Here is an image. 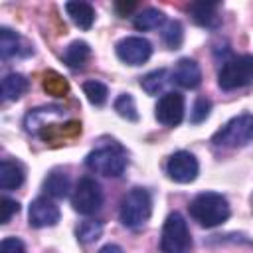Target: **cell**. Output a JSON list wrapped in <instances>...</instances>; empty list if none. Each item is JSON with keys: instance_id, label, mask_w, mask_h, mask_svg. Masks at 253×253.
I'll use <instances>...</instances> for the list:
<instances>
[{"instance_id": "cell-24", "label": "cell", "mask_w": 253, "mask_h": 253, "mask_svg": "<svg viewBox=\"0 0 253 253\" xmlns=\"http://www.w3.org/2000/svg\"><path fill=\"white\" fill-rule=\"evenodd\" d=\"M42 85H43V91H45V93H49V95H53V97H63V95L69 91L67 81H65L61 75H57L55 71L45 73V75H43Z\"/></svg>"}, {"instance_id": "cell-9", "label": "cell", "mask_w": 253, "mask_h": 253, "mask_svg": "<svg viewBox=\"0 0 253 253\" xmlns=\"http://www.w3.org/2000/svg\"><path fill=\"white\" fill-rule=\"evenodd\" d=\"M117 55L128 65H142L152 55V43L146 38L130 36L117 43Z\"/></svg>"}, {"instance_id": "cell-7", "label": "cell", "mask_w": 253, "mask_h": 253, "mask_svg": "<svg viewBox=\"0 0 253 253\" xmlns=\"http://www.w3.org/2000/svg\"><path fill=\"white\" fill-rule=\"evenodd\" d=\"M103 204V192H101V186L85 176L77 182L75 190H73V196H71V206L75 211H79L81 215H91L95 213Z\"/></svg>"}, {"instance_id": "cell-14", "label": "cell", "mask_w": 253, "mask_h": 253, "mask_svg": "<svg viewBox=\"0 0 253 253\" xmlns=\"http://www.w3.org/2000/svg\"><path fill=\"white\" fill-rule=\"evenodd\" d=\"M65 10L73 20V24L81 30H89L95 22V10L89 2H67Z\"/></svg>"}, {"instance_id": "cell-25", "label": "cell", "mask_w": 253, "mask_h": 253, "mask_svg": "<svg viewBox=\"0 0 253 253\" xmlns=\"http://www.w3.org/2000/svg\"><path fill=\"white\" fill-rule=\"evenodd\" d=\"M115 111H117L123 119H126V121H138V113H136L134 99H132V95H128V93H123V95L117 97V101H115Z\"/></svg>"}, {"instance_id": "cell-21", "label": "cell", "mask_w": 253, "mask_h": 253, "mask_svg": "<svg viewBox=\"0 0 253 253\" xmlns=\"http://www.w3.org/2000/svg\"><path fill=\"white\" fill-rule=\"evenodd\" d=\"M168 83V71L166 69H154L150 73H146L142 79H140V87L148 93V95H158L164 85Z\"/></svg>"}, {"instance_id": "cell-13", "label": "cell", "mask_w": 253, "mask_h": 253, "mask_svg": "<svg viewBox=\"0 0 253 253\" xmlns=\"http://www.w3.org/2000/svg\"><path fill=\"white\" fill-rule=\"evenodd\" d=\"M172 79L184 89H196L202 83V69L194 59L182 57L172 69Z\"/></svg>"}, {"instance_id": "cell-6", "label": "cell", "mask_w": 253, "mask_h": 253, "mask_svg": "<svg viewBox=\"0 0 253 253\" xmlns=\"http://www.w3.org/2000/svg\"><path fill=\"white\" fill-rule=\"evenodd\" d=\"M190 247H192V239H190L186 219L178 211L170 213L162 225L160 251L162 253H188Z\"/></svg>"}, {"instance_id": "cell-22", "label": "cell", "mask_w": 253, "mask_h": 253, "mask_svg": "<svg viewBox=\"0 0 253 253\" xmlns=\"http://www.w3.org/2000/svg\"><path fill=\"white\" fill-rule=\"evenodd\" d=\"M162 42L170 47V49H178L184 42V28L178 20H170L164 24L162 28Z\"/></svg>"}, {"instance_id": "cell-3", "label": "cell", "mask_w": 253, "mask_h": 253, "mask_svg": "<svg viewBox=\"0 0 253 253\" xmlns=\"http://www.w3.org/2000/svg\"><path fill=\"white\" fill-rule=\"evenodd\" d=\"M253 140V115L243 113L229 119L211 138L215 146L221 148H239Z\"/></svg>"}, {"instance_id": "cell-30", "label": "cell", "mask_w": 253, "mask_h": 253, "mask_svg": "<svg viewBox=\"0 0 253 253\" xmlns=\"http://www.w3.org/2000/svg\"><path fill=\"white\" fill-rule=\"evenodd\" d=\"M99 253H125L119 245H115V243H109V245H105V247H101L99 249Z\"/></svg>"}, {"instance_id": "cell-18", "label": "cell", "mask_w": 253, "mask_h": 253, "mask_svg": "<svg viewBox=\"0 0 253 253\" xmlns=\"http://www.w3.org/2000/svg\"><path fill=\"white\" fill-rule=\"evenodd\" d=\"M43 188L45 192L51 196V198H65L71 190V180L65 172H59V170H53L45 182H43Z\"/></svg>"}, {"instance_id": "cell-27", "label": "cell", "mask_w": 253, "mask_h": 253, "mask_svg": "<svg viewBox=\"0 0 253 253\" xmlns=\"http://www.w3.org/2000/svg\"><path fill=\"white\" fill-rule=\"evenodd\" d=\"M210 111H211V101L206 99V97H200V99L194 103V109H192V113H190V121H192L194 125H198V123H202V121L208 119Z\"/></svg>"}, {"instance_id": "cell-8", "label": "cell", "mask_w": 253, "mask_h": 253, "mask_svg": "<svg viewBox=\"0 0 253 253\" xmlns=\"http://www.w3.org/2000/svg\"><path fill=\"white\" fill-rule=\"evenodd\" d=\"M198 172H200V164H198L196 156L192 152H188V150L174 152L168 158V162H166V174L174 182H178V184H190V182H194L196 176H198Z\"/></svg>"}, {"instance_id": "cell-10", "label": "cell", "mask_w": 253, "mask_h": 253, "mask_svg": "<svg viewBox=\"0 0 253 253\" xmlns=\"http://www.w3.org/2000/svg\"><path fill=\"white\" fill-rule=\"evenodd\" d=\"M156 119L164 126H178L184 119V95L178 91H168L158 99Z\"/></svg>"}, {"instance_id": "cell-28", "label": "cell", "mask_w": 253, "mask_h": 253, "mask_svg": "<svg viewBox=\"0 0 253 253\" xmlns=\"http://www.w3.org/2000/svg\"><path fill=\"white\" fill-rule=\"evenodd\" d=\"M0 210H2V223H8L10 221V217L14 215V213H18V210H20V204L16 202V200H10V198H2L0 200Z\"/></svg>"}, {"instance_id": "cell-23", "label": "cell", "mask_w": 253, "mask_h": 253, "mask_svg": "<svg viewBox=\"0 0 253 253\" xmlns=\"http://www.w3.org/2000/svg\"><path fill=\"white\" fill-rule=\"evenodd\" d=\"M83 93L87 95L89 103H91V105H95V107L105 105L107 95H109L107 85H105V83H101V81H95V79H91V81H85V83H83Z\"/></svg>"}, {"instance_id": "cell-2", "label": "cell", "mask_w": 253, "mask_h": 253, "mask_svg": "<svg viewBox=\"0 0 253 253\" xmlns=\"http://www.w3.org/2000/svg\"><path fill=\"white\" fill-rule=\"evenodd\" d=\"M150 213H152V198H150L148 190L132 188L123 196L121 208H119V217H121L123 225L132 227V229L140 227L148 221Z\"/></svg>"}, {"instance_id": "cell-29", "label": "cell", "mask_w": 253, "mask_h": 253, "mask_svg": "<svg viewBox=\"0 0 253 253\" xmlns=\"http://www.w3.org/2000/svg\"><path fill=\"white\" fill-rule=\"evenodd\" d=\"M0 253H26V247L18 237H6L0 245Z\"/></svg>"}, {"instance_id": "cell-17", "label": "cell", "mask_w": 253, "mask_h": 253, "mask_svg": "<svg viewBox=\"0 0 253 253\" xmlns=\"http://www.w3.org/2000/svg\"><path fill=\"white\" fill-rule=\"evenodd\" d=\"M28 89V79L22 73H8L2 79V97L4 101H18Z\"/></svg>"}, {"instance_id": "cell-26", "label": "cell", "mask_w": 253, "mask_h": 253, "mask_svg": "<svg viewBox=\"0 0 253 253\" xmlns=\"http://www.w3.org/2000/svg\"><path fill=\"white\" fill-rule=\"evenodd\" d=\"M101 233H103V223H101V221L87 219V221L79 223V227H77V237H79V241H83V243H91V241L99 239Z\"/></svg>"}, {"instance_id": "cell-1", "label": "cell", "mask_w": 253, "mask_h": 253, "mask_svg": "<svg viewBox=\"0 0 253 253\" xmlns=\"http://www.w3.org/2000/svg\"><path fill=\"white\" fill-rule=\"evenodd\" d=\"M190 215L204 227H215L227 221L229 204L225 196L217 192H202L190 202Z\"/></svg>"}, {"instance_id": "cell-5", "label": "cell", "mask_w": 253, "mask_h": 253, "mask_svg": "<svg viewBox=\"0 0 253 253\" xmlns=\"http://www.w3.org/2000/svg\"><path fill=\"white\" fill-rule=\"evenodd\" d=\"M253 81V55H235L227 61H223L217 83L223 91H233L239 87H245Z\"/></svg>"}, {"instance_id": "cell-12", "label": "cell", "mask_w": 253, "mask_h": 253, "mask_svg": "<svg viewBox=\"0 0 253 253\" xmlns=\"http://www.w3.org/2000/svg\"><path fill=\"white\" fill-rule=\"evenodd\" d=\"M188 14L198 26L208 30H215L221 24L219 2H194L188 6Z\"/></svg>"}, {"instance_id": "cell-11", "label": "cell", "mask_w": 253, "mask_h": 253, "mask_svg": "<svg viewBox=\"0 0 253 253\" xmlns=\"http://www.w3.org/2000/svg\"><path fill=\"white\" fill-rule=\"evenodd\" d=\"M28 217H30V225L34 227H49L59 221V208L47 198H36L30 204Z\"/></svg>"}, {"instance_id": "cell-19", "label": "cell", "mask_w": 253, "mask_h": 253, "mask_svg": "<svg viewBox=\"0 0 253 253\" xmlns=\"http://www.w3.org/2000/svg\"><path fill=\"white\" fill-rule=\"evenodd\" d=\"M20 53H24L22 38L16 32H12L10 28H0V55L4 59H8V57L20 55Z\"/></svg>"}, {"instance_id": "cell-20", "label": "cell", "mask_w": 253, "mask_h": 253, "mask_svg": "<svg viewBox=\"0 0 253 253\" xmlns=\"http://www.w3.org/2000/svg\"><path fill=\"white\" fill-rule=\"evenodd\" d=\"M164 22H166L164 14H162L160 10H156V8H146V10L138 12V14L134 16V20H132L134 28H136V30H140V32L156 30V28H160Z\"/></svg>"}, {"instance_id": "cell-15", "label": "cell", "mask_w": 253, "mask_h": 253, "mask_svg": "<svg viewBox=\"0 0 253 253\" xmlns=\"http://www.w3.org/2000/svg\"><path fill=\"white\" fill-rule=\"evenodd\" d=\"M22 182H24V168L14 160H2L0 162V188L14 190V188H20Z\"/></svg>"}, {"instance_id": "cell-16", "label": "cell", "mask_w": 253, "mask_h": 253, "mask_svg": "<svg viewBox=\"0 0 253 253\" xmlns=\"http://www.w3.org/2000/svg\"><path fill=\"white\" fill-rule=\"evenodd\" d=\"M89 55H91V47H89V43L77 40V42L69 43L67 49L63 51V61H65L71 69H81V67H85Z\"/></svg>"}, {"instance_id": "cell-4", "label": "cell", "mask_w": 253, "mask_h": 253, "mask_svg": "<svg viewBox=\"0 0 253 253\" xmlns=\"http://www.w3.org/2000/svg\"><path fill=\"white\" fill-rule=\"evenodd\" d=\"M85 164L89 170H93L101 176L119 178L126 168V154L121 146L109 144V146H101V148L89 152L85 158Z\"/></svg>"}]
</instances>
